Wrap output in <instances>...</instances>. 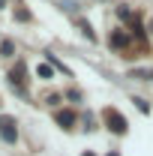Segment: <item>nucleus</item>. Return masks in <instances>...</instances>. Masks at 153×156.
<instances>
[{
  "instance_id": "f03ea898",
  "label": "nucleus",
  "mask_w": 153,
  "mask_h": 156,
  "mask_svg": "<svg viewBox=\"0 0 153 156\" xmlns=\"http://www.w3.org/2000/svg\"><path fill=\"white\" fill-rule=\"evenodd\" d=\"M0 138L6 141V144H15L18 141V132H15V120L9 114H0Z\"/></svg>"
},
{
  "instance_id": "20e7f679",
  "label": "nucleus",
  "mask_w": 153,
  "mask_h": 156,
  "mask_svg": "<svg viewBox=\"0 0 153 156\" xmlns=\"http://www.w3.org/2000/svg\"><path fill=\"white\" fill-rule=\"evenodd\" d=\"M36 75L45 78V81H51V78H54V66H51V63H39V66H36Z\"/></svg>"
},
{
  "instance_id": "423d86ee",
  "label": "nucleus",
  "mask_w": 153,
  "mask_h": 156,
  "mask_svg": "<svg viewBox=\"0 0 153 156\" xmlns=\"http://www.w3.org/2000/svg\"><path fill=\"white\" fill-rule=\"evenodd\" d=\"M57 123H60V126H66V129H69V126L75 123V114H72V111H57Z\"/></svg>"
},
{
  "instance_id": "0eeeda50",
  "label": "nucleus",
  "mask_w": 153,
  "mask_h": 156,
  "mask_svg": "<svg viewBox=\"0 0 153 156\" xmlns=\"http://www.w3.org/2000/svg\"><path fill=\"white\" fill-rule=\"evenodd\" d=\"M12 51H15V42H12V39H3V42H0V54H3V57H12Z\"/></svg>"
},
{
  "instance_id": "39448f33",
  "label": "nucleus",
  "mask_w": 153,
  "mask_h": 156,
  "mask_svg": "<svg viewBox=\"0 0 153 156\" xmlns=\"http://www.w3.org/2000/svg\"><path fill=\"white\" fill-rule=\"evenodd\" d=\"M78 27H81V33L90 39V42H96V33H93V27H90V21H87V18H78Z\"/></svg>"
},
{
  "instance_id": "9d476101",
  "label": "nucleus",
  "mask_w": 153,
  "mask_h": 156,
  "mask_svg": "<svg viewBox=\"0 0 153 156\" xmlns=\"http://www.w3.org/2000/svg\"><path fill=\"white\" fill-rule=\"evenodd\" d=\"M117 18L129 21V18H132V15H129V9H126V6H117Z\"/></svg>"
},
{
  "instance_id": "1a4fd4ad",
  "label": "nucleus",
  "mask_w": 153,
  "mask_h": 156,
  "mask_svg": "<svg viewBox=\"0 0 153 156\" xmlns=\"http://www.w3.org/2000/svg\"><path fill=\"white\" fill-rule=\"evenodd\" d=\"M132 102H135V108H138L141 114H150V102H144V99H141V96H135Z\"/></svg>"
},
{
  "instance_id": "9b49d317",
  "label": "nucleus",
  "mask_w": 153,
  "mask_h": 156,
  "mask_svg": "<svg viewBox=\"0 0 153 156\" xmlns=\"http://www.w3.org/2000/svg\"><path fill=\"white\" fill-rule=\"evenodd\" d=\"M84 156H93V153H84Z\"/></svg>"
},
{
  "instance_id": "7ed1b4c3",
  "label": "nucleus",
  "mask_w": 153,
  "mask_h": 156,
  "mask_svg": "<svg viewBox=\"0 0 153 156\" xmlns=\"http://www.w3.org/2000/svg\"><path fill=\"white\" fill-rule=\"evenodd\" d=\"M126 45H129V36L120 33V30H114L111 33V48H126Z\"/></svg>"
},
{
  "instance_id": "f257e3e1",
  "label": "nucleus",
  "mask_w": 153,
  "mask_h": 156,
  "mask_svg": "<svg viewBox=\"0 0 153 156\" xmlns=\"http://www.w3.org/2000/svg\"><path fill=\"white\" fill-rule=\"evenodd\" d=\"M102 117H105V123H108V129H111V132H117V135H123V132L129 129V123H126V117L120 114V111H114V108H105V111H102Z\"/></svg>"
},
{
  "instance_id": "6e6552de",
  "label": "nucleus",
  "mask_w": 153,
  "mask_h": 156,
  "mask_svg": "<svg viewBox=\"0 0 153 156\" xmlns=\"http://www.w3.org/2000/svg\"><path fill=\"white\" fill-rule=\"evenodd\" d=\"M129 78H141V81H147V78H153V69H132Z\"/></svg>"
}]
</instances>
